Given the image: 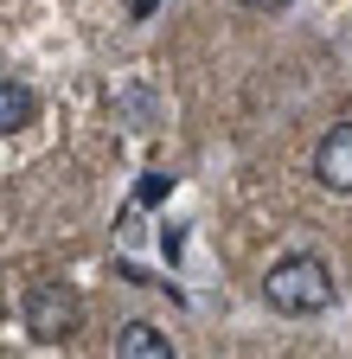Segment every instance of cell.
<instances>
[{"label": "cell", "mask_w": 352, "mask_h": 359, "mask_svg": "<svg viewBox=\"0 0 352 359\" xmlns=\"http://www.w3.org/2000/svg\"><path fill=\"white\" fill-rule=\"evenodd\" d=\"M262 302H269L276 314H321L333 302V269L321 257L295 250V257H282L269 276H262Z\"/></svg>", "instance_id": "obj_1"}, {"label": "cell", "mask_w": 352, "mask_h": 359, "mask_svg": "<svg viewBox=\"0 0 352 359\" xmlns=\"http://www.w3.org/2000/svg\"><path fill=\"white\" fill-rule=\"evenodd\" d=\"M77 321H83V302H77L64 283H32V289H26V334H32V340L58 346V340L77 334Z\"/></svg>", "instance_id": "obj_2"}, {"label": "cell", "mask_w": 352, "mask_h": 359, "mask_svg": "<svg viewBox=\"0 0 352 359\" xmlns=\"http://www.w3.org/2000/svg\"><path fill=\"white\" fill-rule=\"evenodd\" d=\"M314 180L327 193H352V122H333L314 148Z\"/></svg>", "instance_id": "obj_3"}, {"label": "cell", "mask_w": 352, "mask_h": 359, "mask_svg": "<svg viewBox=\"0 0 352 359\" xmlns=\"http://www.w3.org/2000/svg\"><path fill=\"white\" fill-rule=\"evenodd\" d=\"M115 359H173V340L154 327V321H128L115 334Z\"/></svg>", "instance_id": "obj_4"}, {"label": "cell", "mask_w": 352, "mask_h": 359, "mask_svg": "<svg viewBox=\"0 0 352 359\" xmlns=\"http://www.w3.org/2000/svg\"><path fill=\"white\" fill-rule=\"evenodd\" d=\"M32 116H38V97H32L26 83L0 77V135H20V128H32Z\"/></svg>", "instance_id": "obj_5"}, {"label": "cell", "mask_w": 352, "mask_h": 359, "mask_svg": "<svg viewBox=\"0 0 352 359\" xmlns=\"http://www.w3.org/2000/svg\"><path fill=\"white\" fill-rule=\"evenodd\" d=\"M244 7H256V13H276V7H288V0H244Z\"/></svg>", "instance_id": "obj_6"}, {"label": "cell", "mask_w": 352, "mask_h": 359, "mask_svg": "<svg viewBox=\"0 0 352 359\" xmlns=\"http://www.w3.org/2000/svg\"><path fill=\"white\" fill-rule=\"evenodd\" d=\"M135 7H141V13H148V7H154V0H135Z\"/></svg>", "instance_id": "obj_7"}]
</instances>
